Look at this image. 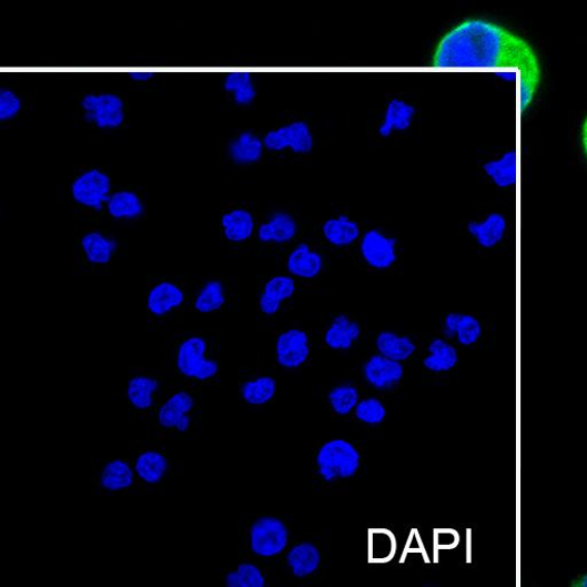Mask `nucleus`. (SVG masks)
Instances as JSON below:
<instances>
[{
  "instance_id": "nucleus-1",
  "label": "nucleus",
  "mask_w": 587,
  "mask_h": 587,
  "mask_svg": "<svg viewBox=\"0 0 587 587\" xmlns=\"http://www.w3.org/2000/svg\"><path fill=\"white\" fill-rule=\"evenodd\" d=\"M433 64L443 69L493 72L519 88L525 112L540 84L539 60L533 48L517 34L487 20H466L444 34Z\"/></svg>"
},
{
  "instance_id": "nucleus-2",
  "label": "nucleus",
  "mask_w": 587,
  "mask_h": 587,
  "mask_svg": "<svg viewBox=\"0 0 587 587\" xmlns=\"http://www.w3.org/2000/svg\"><path fill=\"white\" fill-rule=\"evenodd\" d=\"M170 362L172 370L191 386L213 384L221 373L213 341L201 332L178 336L171 345Z\"/></svg>"
},
{
  "instance_id": "nucleus-3",
  "label": "nucleus",
  "mask_w": 587,
  "mask_h": 587,
  "mask_svg": "<svg viewBox=\"0 0 587 587\" xmlns=\"http://www.w3.org/2000/svg\"><path fill=\"white\" fill-rule=\"evenodd\" d=\"M115 185L110 171L100 165L80 168L68 184V196L81 212L102 215Z\"/></svg>"
},
{
  "instance_id": "nucleus-4",
  "label": "nucleus",
  "mask_w": 587,
  "mask_h": 587,
  "mask_svg": "<svg viewBox=\"0 0 587 587\" xmlns=\"http://www.w3.org/2000/svg\"><path fill=\"white\" fill-rule=\"evenodd\" d=\"M198 397L191 385L180 386L162 396L152 413L155 428L170 435H188L195 425Z\"/></svg>"
},
{
  "instance_id": "nucleus-5",
  "label": "nucleus",
  "mask_w": 587,
  "mask_h": 587,
  "mask_svg": "<svg viewBox=\"0 0 587 587\" xmlns=\"http://www.w3.org/2000/svg\"><path fill=\"white\" fill-rule=\"evenodd\" d=\"M79 108L83 122L98 131L117 132L126 124V102L117 92H88L81 98Z\"/></svg>"
},
{
  "instance_id": "nucleus-6",
  "label": "nucleus",
  "mask_w": 587,
  "mask_h": 587,
  "mask_svg": "<svg viewBox=\"0 0 587 587\" xmlns=\"http://www.w3.org/2000/svg\"><path fill=\"white\" fill-rule=\"evenodd\" d=\"M315 464L318 476L331 485L355 477L362 466V455L352 442L333 438L320 446Z\"/></svg>"
},
{
  "instance_id": "nucleus-7",
  "label": "nucleus",
  "mask_w": 587,
  "mask_h": 587,
  "mask_svg": "<svg viewBox=\"0 0 587 587\" xmlns=\"http://www.w3.org/2000/svg\"><path fill=\"white\" fill-rule=\"evenodd\" d=\"M290 539V529L285 522L273 515L256 517L247 530L250 554L261 560H271L284 555Z\"/></svg>"
},
{
  "instance_id": "nucleus-8",
  "label": "nucleus",
  "mask_w": 587,
  "mask_h": 587,
  "mask_svg": "<svg viewBox=\"0 0 587 587\" xmlns=\"http://www.w3.org/2000/svg\"><path fill=\"white\" fill-rule=\"evenodd\" d=\"M190 297L186 287L180 281L172 277L158 279L146 292V314L155 322L166 321L181 313L190 304Z\"/></svg>"
},
{
  "instance_id": "nucleus-9",
  "label": "nucleus",
  "mask_w": 587,
  "mask_h": 587,
  "mask_svg": "<svg viewBox=\"0 0 587 587\" xmlns=\"http://www.w3.org/2000/svg\"><path fill=\"white\" fill-rule=\"evenodd\" d=\"M363 263L376 272L393 270L399 261V240L379 227L365 230L358 241Z\"/></svg>"
},
{
  "instance_id": "nucleus-10",
  "label": "nucleus",
  "mask_w": 587,
  "mask_h": 587,
  "mask_svg": "<svg viewBox=\"0 0 587 587\" xmlns=\"http://www.w3.org/2000/svg\"><path fill=\"white\" fill-rule=\"evenodd\" d=\"M263 142L267 153L307 156L315 150V134L310 125L303 121H294L263 134Z\"/></svg>"
},
{
  "instance_id": "nucleus-11",
  "label": "nucleus",
  "mask_w": 587,
  "mask_h": 587,
  "mask_svg": "<svg viewBox=\"0 0 587 587\" xmlns=\"http://www.w3.org/2000/svg\"><path fill=\"white\" fill-rule=\"evenodd\" d=\"M120 249L119 239L100 227L84 230L78 240L79 261L88 270L108 269L119 255Z\"/></svg>"
},
{
  "instance_id": "nucleus-12",
  "label": "nucleus",
  "mask_w": 587,
  "mask_h": 587,
  "mask_svg": "<svg viewBox=\"0 0 587 587\" xmlns=\"http://www.w3.org/2000/svg\"><path fill=\"white\" fill-rule=\"evenodd\" d=\"M138 485L146 490L163 487L174 472V462L164 447L146 445L138 451L131 459Z\"/></svg>"
},
{
  "instance_id": "nucleus-13",
  "label": "nucleus",
  "mask_w": 587,
  "mask_h": 587,
  "mask_svg": "<svg viewBox=\"0 0 587 587\" xmlns=\"http://www.w3.org/2000/svg\"><path fill=\"white\" fill-rule=\"evenodd\" d=\"M93 480L95 489L103 496H124L140 487L132 461L123 457L102 462Z\"/></svg>"
},
{
  "instance_id": "nucleus-14",
  "label": "nucleus",
  "mask_w": 587,
  "mask_h": 587,
  "mask_svg": "<svg viewBox=\"0 0 587 587\" xmlns=\"http://www.w3.org/2000/svg\"><path fill=\"white\" fill-rule=\"evenodd\" d=\"M259 222L256 213L250 205L230 204L220 216L222 240L230 247L244 246L256 236Z\"/></svg>"
},
{
  "instance_id": "nucleus-15",
  "label": "nucleus",
  "mask_w": 587,
  "mask_h": 587,
  "mask_svg": "<svg viewBox=\"0 0 587 587\" xmlns=\"http://www.w3.org/2000/svg\"><path fill=\"white\" fill-rule=\"evenodd\" d=\"M163 385L159 376L144 370L129 375L124 386V399L136 414H152L162 398Z\"/></svg>"
},
{
  "instance_id": "nucleus-16",
  "label": "nucleus",
  "mask_w": 587,
  "mask_h": 587,
  "mask_svg": "<svg viewBox=\"0 0 587 587\" xmlns=\"http://www.w3.org/2000/svg\"><path fill=\"white\" fill-rule=\"evenodd\" d=\"M102 215L114 224L134 225L146 217L148 201L140 190L130 186L115 188Z\"/></svg>"
},
{
  "instance_id": "nucleus-17",
  "label": "nucleus",
  "mask_w": 587,
  "mask_h": 587,
  "mask_svg": "<svg viewBox=\"0 0 587 587\" xmlns=\"http://www.w3.org/2000/svg\"><path fill=\"white\" fill-rule=\"evenodd\" d=\"M263 135L254 130H240L232 134L224 145L227 164L239 169L259 165L265 158Z\"/></svg>"
},
{
  "instance_id": "nucleus-18",
  "label": "nucleus",
  "mask_w": 587,
  "mask_h": 587,
  "mask_svg": "<svg viewBox=\"0 0 587 587\" xmlns=\"http://www.w3.org/2000/svg\"><path fill=\"white\" fill-rule=\"evenodd\" d=\"M300 231L297 219L289 211H269L259 222L255 239L266 246L292 244Z\"/></svg>"
},
{
  "instance_id": "nucleus-19",
  "label": "nucleus",
  "mask_w": 587,
  "mask_h": 587,
  "mask_svg": "<svg viewBox=\"0 0 587 587\" xmlns=\"http://www.w3.org/2000/svg\"><path fill=\"white\" fill-rule=\"evenodd\" d=\"M296 290V280L291 274L272 275L263 283L257 297L260 313L267 318L277 316L284 304L294 297Z\"/></svg>"
},
{
  "instance_id": "nucleus-20",
  "label": "nucleus",
  "mask_w": 587,
  "mask_h": 587,
  "mask_svg": "<svg viewBox=\"0 0 587 587\" xmlns=\"http://www.w3.org/2000/svg\"><path fill=\"white\" fill-rule=\"evenodd\" d=\"M275 361L286 370H297L306 364L311 354L310 337L301 328L282 332L274 345Z\"/></svg>"
},
{
  "instance_id": "nucleus-21",
  "label": "nucleus",
  "mask_w": 587,
  "mask_h": 587,
  "mask_svg": "<svg viewBox=\"0 0 587 587\" xmlns=\"http://www.w3.org/2000/svg\"><path fill=\"white\" fill-rule=\"evenodd\" d=\"M325 266V255L305 241L296 244L286 259L287 273L296 281H316L321 277Z\"/></svg>"
},
{
  "instance_id": "nucleus-22",
  "label": "nucleus",
  "mask_w": 587,
  "mask_h": 587,
  "mask_svg": "<svg viewBox=\"0 0 587 587\" xmlns=\"http://www.w3.org/2000/svg\"><path fill=\"white\" fill-rule=\"evenodd\" d=\"M230 301L226 284L219 277L203 281L191 294L190 307L201 316H212L221 313Z\"/></svg>"
},
{
  "instance_id": "nucleus-23",
  "label": "nucleus",
  "mask_w": 587,
  "mask_h": 587,
  "mask_svg": "<svg viewBox=\"0 0 587 587\" xmlns=\"http://www.w3.org/2000/svg\"><path fill=\"white\" fill-rule=\"evenodd\" d=\"M405 375L403 363L379 354L371 356L363 365L365 382L379 392L391 391L402 383Z\"/></svg>"
},
{
  "instance_id": "nucleus-24",
  "label": "nucleus",
  "mask_w": 587,
  "mask_h": 587,
  "mask_svg": "<svg viewBox=\"0 0 587 587\" xmlns=\"http://www.w3.org/2000/svg\"><path fill=\"white\" fill-rule=\"evenodd\" d=\"M321 233L330 246L344 250L358 244L363 231L356 220L340 214L327 219L321 227Z\"/></svg>"
},
{
  "instance_id": "nucleus-25",
  "label": "nucleus",
  "mask_w": 587,
  "mask_h": 587,
  "mask_svg": "<svg viewBox=\"0 0 587 587\" xmlns=\"http://www.w3.org/2000/svg\"><path fill=\"white\" fill-rule=\"evenodd\" d=\"M362 325L347 314L336 315L324 333V343L334 352H348L361 340Z\"/></svg>"
},
{
  "instance_id": "nucleus-26",
  "label": "nucleus",
  "mask_w": 587,
  "mask_h": 587,
  "mask_svg": "<svg viewBox=\"0 0 587 587\" xmlns=\"http://www.w3.org/2000/svg\"><path fill=\"white\" fill-rule=\"evenodd\" d=\"M442 334L447 340L456 341L462 347H473L483 335V326L473 315L451 313L443 320Z\"/></svg>"
},
{
  "instance_id": "nucleus-27",
  "label": "nucleus",
  "mask_w": 587,
  "mask_h": 587,
  "mask_svg": "<svg viewBox=\"0 0 587 587\" xmlns=\"http://www.w3.org/2000/svg\"><path fill=\"white\" fill-rule=\"evenodd\" d=\"M322 551L313 542H301L293 545L286 555L291 574L300 579L314 576L322 565Z\"/></svg>"
},
{
  "instance_id": "nucleus-28",
  "label": "nucleus",
  "mask_w": 587,
  "mask_h": 587,
  "mask_svg": "<svg viewBox=\"0 0 587 587\" xmlns=\"http://www.w3.org/2000/svg\"><path fill=\"white\" fill-rule=\"evenodd\" d=\"M375 348L377 354L404 363L416 355L418 345L408 335L383 331L375 337Z\"/></svg>"
},
{
  "instance_id": "nucleus-29",
  "label": "nucleus",
  "mask_w": 587,
  "mask_h": 587,
  "mask_svg": "<svg viewBox=\"0 0 587 587\" xmlns=\"http://www.w3.org/2000/svg\"><path fill=\"white\" fill-rule=\"evenodd\" d=\"M414 119H416V109L404 100H392L385 111L383 122L377 128V134L383 140H388L395 133H403L409 130Z\"/></svg>"
},
{
  "instance_id": "nucleus-30",
  "label": "nucleus",
  "mask_w": 587,
  "mask_h": 587,
  "mask_svg": "<svg viewBox=\"0 0 587 587\" xmlns=\"http://www.w3.org/2000/svg\"><path fill=\"white\" fill-rule=\"evenodd\" d=\"M427 353L423 361L424 367L435 374L452 372L459 363L456 345L444 336L433 338Z\"/></svg>"
},
{
  "instance_id": "nucleus-31",
  "label": "nucleus",
  "mask_w": 587,
  "mask_h": 587,
  "mask_svg": "<svg viewBox=\"0 0 587 587\" xmlns=\"http://www.w3.org/2000/svg\"><path fill=\"white\" fill-rule=\"evenodd\" d=\"M277 391V379L271 375H257L241 383L239 394L249 406L262 407L273 401Z\"/></svg>"
},
{
  "instance_id": "nucleus-32",
  "label": "nucleus",
  "mask_w": 587,
  "mask_h": 587,
  "mask_svg": "<svg viewBox=\"0 0 587 587\" xmlns=\"http://www.w3.org/2000/svg\"><path fill=\"white\" fill-rule=\"evenodd\" d=\"M223 89L239 109H247L256 99V88L252 75L244 71H233L225 75Z\"/></svg>"
},
{
  "instance_id": "nucleus-33",
  "label": "nucleus",
  "mask_w": 587,
  "mask_h": 587,
  "mask_svg": "<svg viewBox=\"0 0 587 587\" xmlns=\"http://www.w3.org/2000/svg\"><path fill=\"white\" fill-rule=\"evenodd\" d=\"M467 231L479 247L490 250L503 240L506 231V221L499 214H490L485 220L469 222Z\"/></svg>"
},
{
  "instance_id": "nucleus-34",
  "label": "nucleus",
  "mask_w": 587,
  "mask_h": 587,
  "mask_svg": "<svg viewBox=\"0 0 587 587\" xmlns=\"http://www.w3.org/2000/svg\"><path fill=\"white\" fill-rule=\"evenodd\" d=\"M226 587H264L267 577L263 569L254 561H241L223 576Z\"/></svg>"
},
{
  "instance_id": "nucleus-35",
  "label": "nucleus",
  "mask_w": 587,
  "mask_h": 587,
  "mask_svg": "<svg viewBox=\"0 0 587 587\" xmlns=\"http://www.w3.org/2000/svg\"><path fill=\"white\" fill-rule=\"evenodd\" d=\"M361 399L360 389L351 384L335 386L327 395L331 409L340 417L351 416Z\"/></svg>"
},
{
  "instance_id": "nucleus-36",
  "label": "nucleus",
  "mask_w": 587,
  "mask_h": 587,
  "mask_svg": "<svg viewBox=\"0 0 587 587\" xmlns=\"http://www.w3.org/2000/svg\"><path fill=\"white\" fill-rule=\"evenodd\" d=\"M486 175L499 188H507L515 182L516 162L512 153L490 161L483 166Z\"/></svg>"
},
{
  "instance_id": "nucleus-37",
  "label": "nucleus",
  "mask_w": 587,
  "mask_h": 587,
  "mask_svg": "<svg viewBox=\"0 0 587 587\" xmlns=\"http://www.w3.org/2000/svg\"><path fill=\"white\" fill-rule=\"evenodd\" d=\"M355 418L371 427L382 425L387 418V407L385 403L377 397L362 398L355 411Z\"/></svg>"
},
{
  "instance_id": "nucleus-38",
  "label": "nucleus",
  "mask_w": 587,
  "mask_h": 587,
  "mask_svg": "<svg viewBox=\"0 0 587 587\" xmlns=\"http://www.w3.org/2000/svg\"><path fill=\"white\" fill-rule=\"evenodd\" d=\"M370 558L374 563L391 561L396 555V539L386 530L373 532L370 537Z\"/></svg>"
},
{
  "instance_id": "nucleus-39",
  "label": "nucleus",
  "mask_w": 587,
  "mask_h": 587,
  "mask_svg": "<svg viewBox=\"0 0 587 587\" xmlns=\"http://www.w3.org/2000/svg\"><path fill=\"white\" fill-rule=\"evenodd\" d=\"M24 101L22 97L11 88L0 90V122L10 124L22 113Z\"/></svg>"
},
{
  "instance_id": "nucleus-40",
  "label": "nucleus",
  "mask_w": 587,
  "mask_h": 587,
  "mask_svg": "<svg viewBox=\"0 0 587 587\" xmlns=\"http://www.w3.org/2000/svg\"><path fill=\"white\" fill-rule=\"evenodd\" d=\"M154 74L149 68H133L129 71L128 77L133 83L148 84L153 80Z\"/></svg>"
},
{
  "instance_id": "nucleus-41",
  "label": "nucleus",
  "mask_w": 587,
  "mask_h": 587,
  "mask_svg": "<svg viewBox=\"0 0 587 587\" xmlns=\"http://www.w3.org/2000/svg\"><path fill=\"white\" fill-rule=\"evenodd\" d=\"M571 585L587 587V573H584L575 577L574 580L571 581Z\"/></svg>"
},
{
  "instance_id": "nucleus-42",
  "label": "nucleus",
  "mask_w": 587,
  "mask_h": 587,
  "mask_svg": "<svg viewBox=\"0 0 587 587\" xmlns=\"http://www.w3.org/2000/svg\"><path fill=\"white\" fill-rule=\"evenodd\" d=\"M581 143H583V149H584L585 155L587 158V118H586V120L584 122V125H583Z\"/></svg>"
}]
</instances>
